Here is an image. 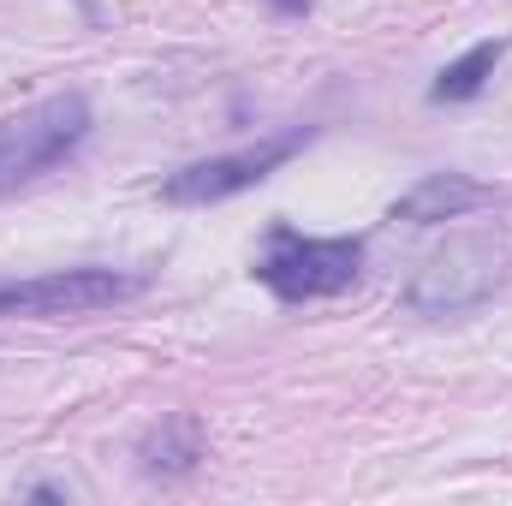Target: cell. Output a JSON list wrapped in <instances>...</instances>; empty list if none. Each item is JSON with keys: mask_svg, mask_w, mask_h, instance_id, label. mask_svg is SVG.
Returning <instances> with one entry per match:
<instances>
[{"mask_svg": "<svg viewBox=\"0 0 512 506\" xmlns=\"http://www.w3.org/2000/svg\"><path fill=\"white\" fill-rule=\"evenodd\" d=\"M501 48H507V42H477V48H465V54H459V60L435 78V90H429V96H435V102H471V96L495 78Z\"/></svg>", "mask_w": 512, "mask_h": 506, "instance_id": "cell-8", "label": "cell"}, {"mask_svg": "<svg viewBox=\"0 0 512 506\" xmlns=\"http://www.w3.org/2000/svg\"><path fill=\"white\" fill-rule=\"evenodd\" d=\"M495 203V185L471 179V173H429L417 179L399 203H393V221L405 227H435V221H459L471 209H489Z\"/></svg>", "mask_w": 512, "mask_h": 506, "instance_id": "cell-6", "label": "cell"}, {"mask_svg": "<svg viewBox=\"0 0 512 506\" xmlns=\"http://www.w3.org/2000/svg\"><path fill=\"white\" fill-rule=\"evenodd\" d=\"M84 137H90V102L78 90L6 114L0 120V197L18 191V185H30V179H42L66 155H78Z\"/></svg>", "mask_w": 512, "mask_h": 506, "instance_id": "cell-2", "label": "cell"}, {"mask_svg": "<svg viewBox=\"0 0 512 506\" xmlns=\"http://www.w3.org/2000/svg\"><path fill=\"white\" fill-rule=\"evenodd\" d=\"M274 6H280V12H304L310 0H274Z\"/></svg>", "mask_w": 512, "mask_h": 506, "instance_id": "cell-9", "label": "cell"}, {"mask_svg": "<svg viewBox=\"0 0 512 506\" xmlns=\"http://www.w3.org/2000/svg\"><path fill=\"white\" fill-rule=\"evenodd\" d=\"M143 292V274L114 268H60L36 280H0V322L6 316H90L108 304H126Z\"/></svg>", "mask_w": 512, "mask_h": 506, "instance_id": "cell-3", "label": "cell"}, {"mask_svg": "<svg viewBox=\"0 0 512 506\" xmlns=\"http://www.w3.org/2000/svg\"><path fill=\"white\" fill-rule=\"evenodd\" d=\"M197 459H203V429L191 417H167L143 441V471H155V477H185Z\"/></svg>", "mask_w": 512, "mask_h": 506, "instance_id": "cell-7", "label": "cell"}, {"mask_svg": "<svg viewBox=\"0 0 512 506\" xmlns=\"http://www.w3.org/2000/svg\"><path fill=\"white\" fill-rule=\"evenodd\" d=\"M304 143H310V131H280V137H262V143H251V149H233V155L191 161V167H179V173L161 185V197H167L173 209H203V203L239 197V191L262 185V179H268L280 161H292Z\"/></svg>", "mask_w": 512, "mask_h": 506, "instance_id": "cell-5", "label": "cell"}, {"mask_svg": "<svg viewBox=\"0 0 512 506\" xmlns=\"http://www.w3.org/2000/svg\"><path fill=\"white\" fill-rule=\"evenodd\" d=\"M364 268V245L358 239H292L280 233L274 251L256 262V280L274 292V298H328V292H346Z\"/></svg>", "mask_w": 512, "mask_h": 506, "instance_id": "cell-4", "label": "cell"}, {"mask_svg": "<svg viewBox=\"0 0 512 506\" xmlns=\"http://www.w3.org/2000/svg\"><path fill=\"white\" fill-rule=\"evenodd\" d=\"M512 274V245L507 233L495 227H477V233H453L447 245L417 262V274L405 280V304L417 316H459V310H477L489 304Z\"/></svg>", "mask_w": 512, "mask_h": 506, "instance_id": "cell-1", "label": "cell"}]
</instances>
